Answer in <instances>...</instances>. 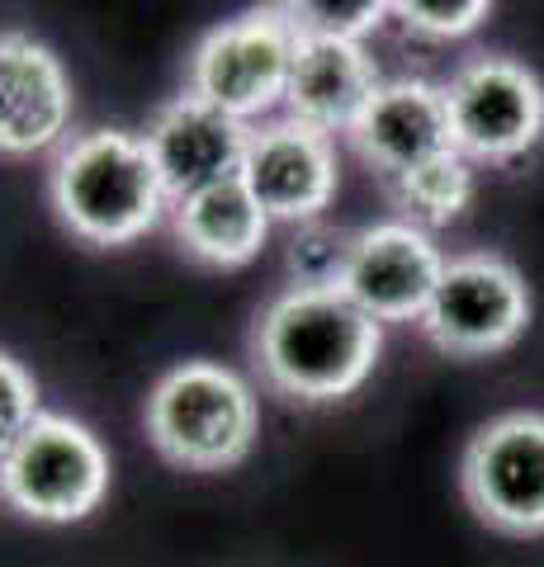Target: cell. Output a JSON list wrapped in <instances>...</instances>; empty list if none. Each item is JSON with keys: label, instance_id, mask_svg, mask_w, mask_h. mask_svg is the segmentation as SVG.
<instances>
[{"label": "cell", "instance_id": "cell-1", "mask_svg": "<svg viewBox=\"0 0 544 567\" xmlns=\"http://www.w3.org/2000/svg\"><path fill=\"white\" fill-rule=\"evenodd\" d=\"M383 327L341 289H279L252 327L256 379L289 402H341L374 374Z\"/></svg>", "mask_w": 544, "mask_h": 567}, {"label": "cell", "instance_id": "cell-2", "mask_svg": "<svg viewBox=\"0 0 544 567\" xmlns=\"http://www.w3.org/2000/svg\"><path fill=\"white\" fill-rule=\"evenodd\" d=\"M48 204L66 233L100 251L133 246L171 218L143 133L129 128H85L66 137L48 166Z\"/></svg>", "mask_w": 544, "mask_h": 567}, {"label": "cell", "instance_id": "cell-3", "mask_svg": "<svg viewBox=\"0 0 544 567\" xmlns=\"http://www.w3.org/2000/svg\"><path fill=\"white\" fill-rule=\"evenodd\" d=\"M143 421L152 450L166 464L185 473H223L252 454L260 406L256 388L237 369L214 360H185L152 383Z\"/></svg>", "mask_w": 544, "mask_h": 567}, {"label": "cell", "instance_id": "cell-4", "mask_svg": "<svg viewBox=\"0 0 544 567\" xmlns=\"http://www.w3.org/2000/svg\"><path fill=\"white\" fill-rule=\"evenodd\" d=\"M110 496V450L76 416L43 412L0 458V502L39 525H76Z\"/></svg>", "mask_w": 544, "mask_h": 567}, {"label": "cell", "instance_id": "cell-5", "mask_svg": "<svg viewBox=\"0 0 544 567\" xmlns=\"http://www.w3.org/2000/svg\"><path fill=\"white\" fill-rule=\"evenodd\" d=\"M294 52H298V33L285 6L247 10L237 20L214 24L195 43L185 91L256 128V123L275 118V110H285Z\"/></svg>", "mask_w": 544, "mask_h": 567}, {"label": "cell", "instance_id": "cell-6", "mask_svg": "<svg viewBox=\"0 0 544 567\" xmlns=\"http://www.w3.org/2000/svg\"><path fill=\"white\" fill-rule=\"evenodd\" d=\"M445 114L454 152L473 166H506L544 137V81L525 62L479 52L450 71Z\"/></svg>", "mask_w": 544, "mask_h": 567}, {"label": "cell", "instance_id": "cell-7", "mask_svg": "<svg viewBox=\"0 0 544 567\" xmlns=\"http://www.w3.org/2000/svg\"><path fill=\"white\" fill-rule=\"evenodd\" d=\"M531 289L512 260L497 251H464L445 260L421 331L450 360H483L512 350L531 327Z\"/></svg>", "mask_w": 544, "mask_h": 567}, {"label": "cell", "instance_id": "cell-8", "mask_svg": "<svg viewBox=\"0 0 544 567\" xmlns=\"http://www.w3.org/2000/svg\"><path fill=\"white\" fill-rule=\"evenodd\" d=\"M460 492L487 529L512 539L544 535V412H502L469 435Z\"/></svg>", "mask_w": 544, "mask_h": 567}, {"label": "cell", "instance_id": "cell-9", "mask_svg": "<svg viewBox=\"0 0 544 567\" xmlns=\"http://www.w3.org/2000/svg\"><path fill=\"white\" fill-rule=\"evenodd\" d=\"M445 251L417 223H370L350 237V260L341 275V293L374 322H421L431 293L445 275Z\"/></svg>", "mask_w": 544, "mask_h": 567}, {"label": "cell", "instance_id": "cell-10", "mask_svg": "<svg viewBox=\"0 0 544 567\" xmlns=\"http://www.w3.org/2000/svg\"><path fill=\"white\" fill-rule=\"evenodd\" d=\"M242 185L256 194L270 223H312L337 199V142L308 128L289 114H275L252 128L247 162H242Z\"/></svg>", "mask_w": 544, "mask_h": 567}, {"label": "cell", "instance_id": "cell-11", "mask_svg": "<svg viewBox=\"0 0 544 567\" xmlns=\"http://www.w3.org/2000/svg\"><path fill=\"white\" fill-rule=\"evenodd\" d=\"M72 76L48 43L0 29V162L58 152L72 137Z\"/></svg>", "mask_w": 544, "mask_h": 567}, {"label": "cell", "instance_id": "cell-12", "mask_svg": "<svg viewBox=\"0 0 544 567\" xmlns=\"http://www.w3.org/2000/svg\"><path fill=\"white\" fill-rule=\"evenodd\" d=\"M247 142H252L247 123H237L233 114L214 110V104H204L189 91L166 100L143 128V147L152 156L156 175H162V189L171 204L242 175Z\"/></svg>", "mask_w": 544, "mask_h": 567}, {"label": "cell", "instance_id": "cell-13", "mask_svg": "<svg viewBox=\"0 0 544 567\" xmlns=\"http://www.w3.org/2000/svg\"><path fill=\"white\" fill-rule=\"evenodd\" d=\"M350 147L379 175V185L454 152L445 91L421 76L383 81L379 95L370 100V110L350 128Z\"/></svg>", "mask_w": 544, "mask_h": 567}, {"label": "cell", "instance_id": "cell-14", "mask_svg": "<svg viewBox=\"0 0 544 567\" xmlns=\"http://www.w3.org/2000/svg\"><path fill=\"white\" fill-rule=\"evenodd\" d=\"M379 66L365 43H337V39H298L289 91H285V114L308 123L327 137H337L360 123L379 95Z\"/></svg>", "mask_w": 544, "mask_h": 567}, {"label": "cell", "instance_id": "cell-15", "mask_svg": "<svg viewBox=\"0 0 544 567\" xmlns=\"http://www.w3.org/2000/svg\"><path fill=\"white\" fill-rule=\"evenodd\" d=\"M270 218L256 204V194L242 185V175L223 185H208L189 199L171 204V233L185 246V256L214 270H242L260 256V246L270 241Z\"/></svg>", "mask_w": 544, "mask_h": 567}, {"label": "cell", "instance_id": "cell-16", "mask_svg": "<svg viewBox=\"0 0 544 567\" xmlns=\"http://www.w3.org/2000/svg\"><path fill=\"white\" fill-rule=\"evenodd\" d=\"M383 194L393 199V208L402 213V223L417 227H445L454 223L473 199V162H464L460 152H445L435 162L417 166L408 175H393L383 181Z\"/></svg>", "mask_w": 544, "mask_h": 567}, {"label": "cell", "instance_id": "cell-17", "mask_svg": "<svg viewBox=\"0 0 544 567\" xmlns=\"http://www.w3.org/2000/svg\"><path fill=\"white\" fill-rule=\"evenodd\" d=\"M350 237L356 233H341V227H331L327 218L289 227L285 275L294 289H341V275L350 260Z\"/></svg>", "mask_w": 544, "mask_h": 567}, {"label": "cell", "instance_id": "cell-18", "mask_svg": "<svg viewBox=\"0 0 544 567\" xmlns=\"http://www.w3.org/2000/svg\"><path fill=\"white\" fill-rule=\"evenodd\" d=\"M298 39H337V43H365L393 14L389 0H298L285 6Z\"/></svg>", "mask_w": 544, "mask_h": 567}, {"label": "cell", "instance_id": "cell-19", "mask_svg": "<svg viewBox=\"0 0 544 567\" xmlns=\"http://www.w3.org/2000/svg\"><path fill=\"white\" fill-rule=\"evenodd\" d=\"M487 14H493V6H483V0H398L393 6V20L408 29L412 39H427V43L464 39Z\"/></svg>", "mask_w": 544, "mask_h": 567}, {"label": "cell", "instance_id": "cell-20", "mask_svg": "<svg viewBox=\"0 0 544 567\" xmlns=\"http://www.w3.org/2000/svg\"><path fill=\"white\" fill-rule=\"evenodd\" d=\"M39 416H43L39 383H33V374L14 360V354L0 350V458L14 450V440H20Z\"/></svg>", "mask_w": 544, "mask_h": 567}]
</instances>
